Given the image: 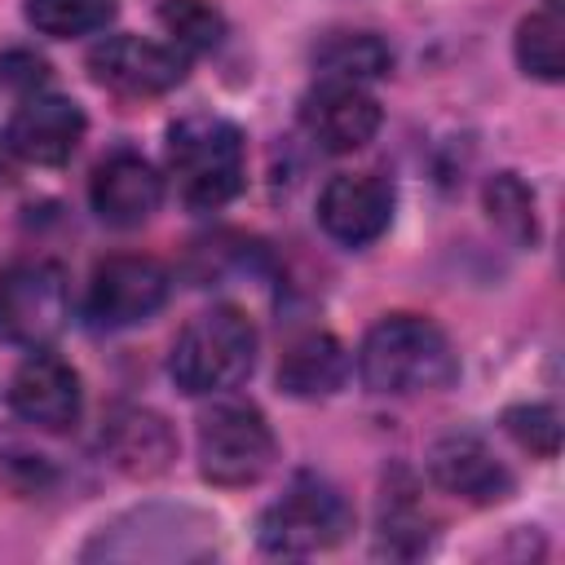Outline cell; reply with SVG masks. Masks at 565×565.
I'll list each match as a JSON object with an SVG mask.
<instances>
[{
  "label": "cell",
  "instance_id": "6da1fadb",
  "mask_svg": "<svg viewBox=\"0 0 565 565\" xmlns=\"http://www.w3.org/2000/svg\"><path fill=\"white\" fill-rule=\"evenodd\" d=\"M459 358L446 331L424 313H388L380 318L358 349V375L380 397H419L437 393L455 380Z\"/></svg>",
  "mask_w": 565,
  "mask_h": 565
},
{
  "label": "cell",
  "instance_id": "7a4b0ae2",
  "mask_svg": "<svg viewBox=\"0 0 565 565\" xmlns=\"http://www.w3.org/2000/svg\"><path fill=\"white\" fill-rule=\"evenodd\" d=\"M168 177L185 207H225L247 177V141L221 115H185L168 128Z\"/></svg>",
  "mask_w": 565,
  "mask_h": 565
},
{
  "label": "cell",
  "instance_id": "3957f363",
  "mask_svg": "<svg viewBox=\"0 0 565 565\" xmlns=\"http://www.w3.org/2000/svg\"><path fill=\"white\" fill-rule=\"evenodd\" d=\"M256 327L234 305H212L194 313L168 353V375L190 397H216L238 388L256 366Z\"/></svg>",
  "mask_w": 565,
  "mask_h": 565
},
{
  "label": "cell",
  "instance_id": "277c9868",
  "mask_svg": "<svg viewBox=\"0 0 565 565\" xmlns=\"http://www.w3.org/2000/svg\"><path fill=\"white\" fill-rule=\"evenodd\" d=\"M353 530L349 499L318 472H296L287 490L260 512L256 539L269 556H313L344 543Z\"/></svg>",
  "mask_w": 565,
  "mask_h": 565
},
{
  "label": "cell",
  "instance_id": "5b68a950",
  "mask_svg": "<svg viewBox=\"0 0 565 565\" xmlns=\"http://www.w3.org/2000/svg\"><path fill=\"white\" fill-rule=\"evenodd\" d=\"M278 459V441L260 406L252 402H216L199 419V472L212 486L238 490L256 486Z\"/></svg>",
  "mask_w": 565,
  "mask_h": 565
},
{
  "label": "cell",
  "instance_id": "8992f818",
  "mask_svg": "<svg viewBox=\"0 0 565 565\" xmlns=\"http://www.w3.org/2000/svg\"><path fill=\"white\" fill-rule=\"evenodd\" d=\"M71 318V287L53 260H18L0 274V340L44 349Z\"/></svg>",
  "mask_w": 565,
  "mask_h": 565
},
{
  "label": "cell",
  "instance_id": "52a82bcc",
  "mask_svg": "<svg viewBox=\"0 0 565 565\" xmlns=\"http://www.w3.org/2000/svg\"><path fill=\"white\" fill-rule=\"evenodd\" d=\"M172 291L168 269L154 256H106L97 260L84 296V318L97 331H119L154 318Z\"/></svg>",
  "mask_w": 565,
  "mask_h": 565
},
{
  "label": "cell",
  "instance_id": "ba28073f",
  "mask_svg": "<svg viewBox=\"0 0 565 565\" xmlns=\"http://www.w3.org/2000/svg\"><path fill=\"white\" fill-rule=\"evenodd\" d=\"M88 75L124 97H159L185 79V57L172 44L141 35H110L88 49Z\"/></svg>",
  "mask_w": 565,
  "mask_h": 565
},
{
  "label": "cell",
  "instance_id": "9c48e42d",
  "mask_svg": "<svg viewBox=\"0 0 565 565\" xmlns=\"http://www.w3.org/2000/svg\"><path fill=\"white\" fill-rule=\"evenodd\" d=\"M393 221V185L375 172H335L318 194V225L340 247L375 243Z\"/></svg>",
  "mask_w": 565,
  "mask_h": 565
},
{
  "label": "cell",
  "instance_id": "30bf717a",
  "mask_svg": "<svg viewBox=\"0 0 565 565\" xmlns=\"http://www.w3.org/2000/svg\"><path fill=\"white\" fill-rule=\"evenodd\" d=\"M380 119H384L380 102L362 84H344V79H322L300 102V128L327 154H349L366 146L380 132Z\"/></svg>",
  "mask_w": 565,
  "mask_h": 565
},
{
  "label": "cell",
  "instance_id": "8fae6325",
  "mask_svg": "<svg viewBox=\"0 0 565 565\" xmlns=\"http://www.w3.org/2000/svg\"><path fill=\"white\" fill-rule=\"evenodd\" d=\"M84 110L62 97V93H26L22 106L13 110L9 128H4V141L18 159L26 163H40V168H57L66 163L79 141H84Z\"/></svg>",
  "mask_w": 565,
  "mask_h": 565
},
{
  "label": "cell",
  "instance_id": "7c38bea8",
  "mask_svg": "<svg viewBox=\"0 0 565 565\" xmlns=\"http://www.w3.org/2000/svg\"><path fill=\"white\" fill-rule=\"evenodd\" d=\"M88 203L115 230L146 225L159 212V203H163V177L137 150H115V154H106L93 168V177H88Z\"/></svg>",
  "mask_w": 565,
  "mask_h": 565
},
{
  "label": "cell",
  "instance_id": "4fadbf2b",
  "mask_svg": "<svg viewBox=\"0 0 565 565\" xmlns=\"http://www.w3.org/2000/svg\"><path fill=\"white\" fill-rule=\"evenodd\" d=\"M9 406L18 419H26L44 433H66V428H75V419L84 411V388H79V375L71 371V362H62L53 353H31L9 380Z\"/></svg>",
  "mask_w": 565,
  "mask_h": 565
},
{
  "label": "cell",
  "instance_id": "5bb4252c",
  "mask_svg": "<svg viewBox=\"0 0 565 565\" xmlns=\"http://www.w3.org/2000/svg\"><path fill=\"white\" fill-rule=\"evenodd\" d=\"M428 477L446 494H455L463 503H477V508L503 503L512 494L508 463L477 433H446V437H437L433 450H428Z\"/></svg>",
  "mask_w": 565,
  "mask_h": 565
},
{
  "label": "cell",
  "instance_id": "9a60e30c",
  "mask_svg": "<svg viewBox=\"0 0 565 565\" xmlns=\"http://www.w3.org/2000/svg\"><path fill=\"white\" fill-rule=\"evenodd\" d=\"M102 455L124 477H159L177 459V433L150 406H115L102 419Z\"/></svg>",
  "mask_w": 565,
  "mask_h": 565
},
{
  "label": "cell",
  "instance_id": "2e32d148",
  "mask_svg": "<svg viewBox=\"0 0 565 565\" xmlns=\"http://www.w3.org/2000/svg\"><path fill=\"white\" fill-rule=\"evenodd\" d=\"M349 375V353L327 331L296 335L278 358V388L287 397H331Z\"/></svg>",
  "mask_w": 565,
  "mask_h": 565
},
{
  "label": "cell",
  "instance_id": "e0dca14e",
  "mask_svg": "<svg viewBox=\"0 0 565 565\" xmlns=\"http://www.w3.org/2000/svg\"><path fill=\"white\" fill-rule=\"evenodd\" d=\"M313 66L322 71V79L366 84L393 71V49L375 31H331L313 44Z\"/></svg>",
  "mask_w": 565,
  "mask_h": 565
},
{
  "label": "cell",
  "instance_id": "ac0fdd59",
  "mask_svg": "<svg viewBox=\"0 0 565 565\" xmlns=\"http://www.w3.org/2000/svg\"><path fill=\"white\" fill-rule=\"evenodd\" d=\"M433 539V516L428 508L419 503V494L411 486H388L384 490V503H380V539H375V552L380 556H419Z\"/></svg>",
  "mask_w": 565,
  "mask_h": 565
},
{
  "label": "cell",
  "instance_id": "d6986e66",
  "mask_svg": "<svg viewBox=\"0 0 565 565\" xmlns=\"http://www.w3.org/2000/svg\"><path fill=\"white\" fill-rule=\"evenodd\" d=\"M516 66L543 84H556L565 75V22H561V9L547 4L530 18H521L516 26Z\"/></svg>",
  "mask_w": 565,
  "mask_h": 565
},
{
  "label": "cell",
  "instance_id": "ffe728a7",
  "mask_svg": "<svg viewBox=\"0 0 565 565\" xmlns=\"http://www.w3.org/2000/svg\"><path fill=\"white\" fill-rule=\"evenodd\" d=\"M26 22L49 40H75L106 31L115 18V0H22Z\"/></svg>",
  "mask_w": 565,
  "mask_h": 565
},
{
  "label": "cell",
  "instance_id": "44dd1931",
  "mask_svg": "<svg viewBox=\"0 0 565 565\" xmlns=\"http://www.w3.org/2000/svg\"><path fill=\"white\" fill-rule=\"evenodd\" d=\"M481 199H486L490 221H494V225H499L508 238H516L521 247H534V243H539L534 190H530V185H525L516 172H494V177L486 181Z\"/></svg>",
  "mask_w": 565,
  "mask_h": 565
},
{
  "label": "cell",
  "instance_id": "7402d4cb",
  "mask_svg": "<svg viewBox=\"0 0 565 565\" xmlns=\"http://www.w3.org/2000/svg\"><path fill=\"white\" fill-rule=\"evenodd\" d=\"M159 26L172 35V49L212 53L225 40V13L212 0H163Z\"/></svg>",
  "mask_w": 565,
  "mask_h": 565
},
{
  "label": "cell",
  "instance_id": "603a6c76",
  "mask_svg": "<svg viewBox=\"0 0 565 565\" xmlns=\"http://www.w3.org/2000/svg\"><path fill=\"white\" fill-rule=\"evenodd\" d=\"M503 428L530 450V455H543V459H552L556 450H561V415L552 411V406H512L508 415H503Z\"/></svg>",
  "mask_w": 565,
  "mask_h": 565
},
{
  "label": "cell",
  "instance_id": "cb8c5ba5",
  "mask_svg": "<svg viewBox=\"0 0 565 565\" xmlns=\"http://www.w3.org/2000/svg\"><path fill=\"white\" fill-rule=\"evenodd\" d=\"M0 481H9V486L22 490V494H40V490L53 481V468H49L44 455L0 446Z\"/></svg>",
  "mask_w": 565,
  "mask_h": 565
},
{
  "label": "cell",
  "instance_id": "d4e9b609",
  "mask_svg": "<svg viewBox=\"0 0 565 565\" xmlns=\"http://www.w3.org/2000/svg\"><path fill=\"white\" fill-rule=\"evenodd\" d=\"M0 75H4V84L22 88V93H40L49 84V62L35 57V53H26V49H9L0 57Z\"/></svg>",
  "mask_w": 565,
  "mask_h": 565
}]
</instances>
